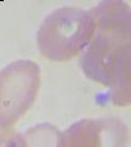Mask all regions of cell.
Instances as JSON below:
<instances>
[{
	"label": "cell",
	"instance_id": "obj_1",
	"mask_svg": "<svg viewBox=\"0 0 131 147\" xmlns=\"http://www.w3.org/2000/svg\"><path fill=\"white\" fill-rule=\"evenodd\" d=\"M94 36L81 54L80 66L89 80L110 87L114 104H130L131 12L124 1H103L89 10Z\"/></svg>",
	"mask_w": 131,
	"mask_h": 147
},
{
	"label": "cell",
	"instance_id": "obj_2",
	"mask_svg": "<svg viewBox=\"0 0 131 147\" xmlns=\"http://www.w3.org/2000/svg\"><path fill=\"white\" fill-rule=\"evenodd\" d=\"M94 20L85 9L64 6L44 18L37 44L40 55L52 61H67L82 54L94 36Z\"/></svg>",
	"mask_w": 131,
	"mask_h": 147
},
{
	"label": "cell",
	"instance_id": "obj_3",
	"mask_svg": "<svg viewBox=\"0 0 131 147\" xmlns=\"http://www.w3.org/2000/svg\"><path fill=\"white\" fill-rule=\"evenodd\" d=\"M40 87V69L27 59L0 70V127H11L33 105Z\"/></svg>",
	"mask_w": 131,
	"mask_h": 147
},
{
	"label": "cell",
	"instance_id": "obj_4",
	"mask_svg": "<svg viewBox=\"0 0 131 147\" xmlns=\"http://www.w3.org/2000/svg\"><path fill=\"white\" fill-rule=\"evenodd\" d=\"M129 127L116 117L82 119L61 132L60 147H128Z\"/></svg>",
	"mask_w": 131,
	"mask_h": 147
},
{
	"label": "cell",
	"instance_id": "obj_5",
	"mask_svg": "<svg viewBox=\"0 0 131 147\" xmlns=\"http://www.w3.org/2000/svg\"><path fill=\"white\" fill-rule=\"evenodd\" d=\"M25 147H60L61 131L49 123H39L22 134Z\"/></svg>",
	"mask_w": 131,
	"mask_h": 147
},
{
	"label": "cell",
	"instance_id": "obj_6",
	"mask_svg": "<svg viewBox=\"0 0 131 147\" xmlns=\"http://www.w3.org/2000/svg\"><path fill=\"white\" fill-rule=\"evenodd\" d=\"M0 147H25L24 136L12 127H0Z\"/></svg>",
	"mask_w": 131,
	"mask_h": 147
}]
</instances>
